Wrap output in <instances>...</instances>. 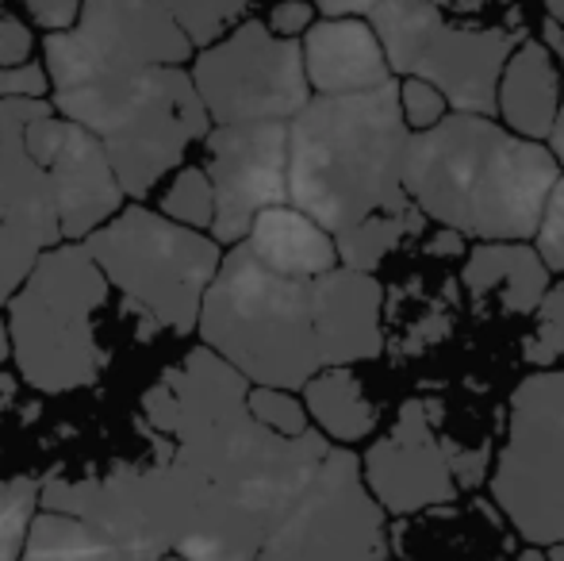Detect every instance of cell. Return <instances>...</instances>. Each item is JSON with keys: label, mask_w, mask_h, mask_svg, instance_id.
<instances>
[{"label": "cell", "mask_w": 564, "mask_h": 561, "mask_svg": "<svg viewBox=\"0 0 564 561\" xmlns=\"http://www.w3.org/2000/svg\"><path fill=\"white\" fill-rule=\"evenodd\" d=\"M200 338L253 385L304 389L330 366L380 354V284L338 266L319 278H289L235 242L204 296Z\"/></svg>", "instance_id": "obj_1"}, {"label": "cell", "mask_w": 564, "mask_h": 561, "mask_svg": "<svg viewBox=\"0 0 564 561\" xmlns=\"http://www.w3.org/2000/svg\"><path fill=\"white\" fill-rule=\"evenodd\" d=\"M330 454L323 431L276 434L250 408L196 427L173 442V457L196 481V511L177 558L258 561L292 504Z\"/></svg>", "instance_id": "obj_2"}, {"label": "cell", "mask_w": 564, "mask_h": 561, "mask_svg": "<svg viewBox=\"0 0 564 561\" xmlns=\"http://www.w3.org/2000/svg\"><path fill=\"white\" fill-rule=\"evenodd\" d=\"M557 177L553 147L476 112H453L438 128L415 131L403 170L408 196L426 219L480 242L534 239Z\"/></svg>", "instance_id": "obj_3"}, {"label": "cell", "mask_w": 564, "mask_h": 561, "mask_svg": "<svg viewBox=\"0 0 564 561\" xmlns=\"http://www.w3.org/2000/svg\"><path fill=\"white\" fill-rule=\"evenodd\" d=\"M411 136L395 77L369 93H315L289 120L292 204L330 235L411 204L403 185Z\"/></svg>", "instance_id": "obj_4"}, {"label": "cell", "mask_w": 564, "mask_h": 561, "mask_svg": "<svg viewBox=\"0 0 564 561\" xmlns=\"http://www.w3.org/2000/svg\"><path fill=\"white\" fill-rule=\"evenodd\" d=\"M54 108L105 142L119 185L127 196H147L193 142H204L216 128L193 69L147 66L134 74L105 77V82L54 89Z\"/></svg>", "instance_id": "obj_5"}, {"label": "cell", "mask_w": 564, "mask_h": 561, "mask_svg": "<svg viewBox=\"0 0 564 561\" xmlns=\"http://www.w3.org/2000/svg\"><path fill=\"white\" fill-rule=\"evenodd\" d=\"M108 281L85 242L43 250L39 266L8 304L12 358L39 392H69L97 385L105 350L93 315L105 308Z\"/></svg>", "instance_id": "obj_6"}, {"label": "cell", "mask_w": 564, "mask_h": 561, "mask_svg": "<svg viewBox=\"0 0 564 561\" xmlns=\"http://www.w3.org/2000/svg\"><path fill=\"white\" fill-rule=\"evenodd\" d=\"M105 278L127 300L154 315L162 327L193 335L200 327L204 296L224 266L219 239L196 227L131 204L85 239Z\"/></svg>", "instance_id": "obj_7"}, {"label": "cell", "mask_w": 564, "mask_h": 561, "mask_svg": "<svg viewBox=\"0 0 564 561\" xmlns=\"http://www.w3.org/2000/svg\"><path fill=\"white\" fill-rule=\"evenodd\" d=\"M392 74L423 77L449 97L453 112L496 116L499 82L527 39L519 15L507 23H457L434 0H384L369 12Z\"/></svg>", "instance_id": "obj_8"}, {"label": "cell", "mask_w": 564, "mask_h": 561, "mask_svg": "<svg viewBox=\"0 0 564 561\" xmlns=\"http://www.w3.org/2000/svg\"><path fill=\"white\" fill-rule=\"evenodd\" d=\"M39 508L89 519L123 550L127 561H162L177 554L193 527L196 481L173 450H165L162 462L119 465L105 477H46Z\"/></svg>", "instance_id": "obj_9"}, {"label": "cell", "mask_w": 564, "mask_h": 561, "mask_svg": "<svg viewBox=\"0 0 564 561\" xmlns=\"http://www.w3.org/2000/svg\"><path fill=\"white\" fill-rule=\"evenodd\" d=\"M193 39L170 12V0H85L69 31L43 35L51 89L105 82L147 66H185Z\"/></svg>", "instance_id": "obj_10"}, {"label": "cell", "mask_w": 564, "mask_h": 561, "mask_svg": "<svg viewBox=\"0 0 564 561\" xmlns=\"http://www.w3.org/2000/svg\"><path fill=\"white\" fill-rule=\"evenodd\" d=\"M193 82L216 123L292 120L312 100L304 43L269 23L242 20L219 43L196 51Z\"/></svg>", "instance_id": "obj_11"}, {"label": "cell", "mask_w": 564, "mask_h": 561, "mask_svg": "<svg viewBox=\"0 0 564 561\" xmlns=\"http://www.w3.org/2000/svg\"><path fill=\"white\" fill-rule=\"evenodd\" d=\"M258 561H388L384 504L354 450L330 446Z\"/></svg>", "instance_id": "obj_12"}, {"label": "cell", "mask_w": 564, "mask_h": 561, "mask_svg": "<svg viewBox=\"0 0 564 561\" xmlns=\"http://www.w3.org/2000/svg\"><path fill=\"white\" fill-rule=\"evenodd\" d=\"M484 462H488V450H476L468 457L465 450L442 439L434 404L408 400L392 431L369 446L361 470L388 516H411L431 504H449L465 485H476Z\"/></svg>", "instance_id": "obj_13"}, {"label": "cell", "mask_w": 564, "mask_h": 561, "mask_svg": "<svg viewBox=\"0 0 564 561\" xmlns=\"http://www.w3.org/2000/svg\"><path fill=\"white\" fill-rule=\"evenodd\" d=\"M204 170L216 188L212 239L242 242L253 219L276 204H292L289 188V120L216 123L204 139Z\"/></svg>", "instance_id": "obj_14"}, {"label": "cell", "mask_w": 564, "mask_h": 561, "mask_svg": "<svg viewBox=\"0 0 564 561\" xmlns=\"http://www.w3.org/2000/svg\"><path fill=\"white\" fill-rule=\"evenodd\" d=\"M23 142L31 154L51 173L54 201H58L62 235L69 242H85L97 227L119 216L127 188L119 185V173L108 158L105 142L82 128L77 120L62 116L58 108H46L23 128Z\"/></svg>", "instance_id": "obj_15"}, {"label": "cell", "mask_w": 564, "mask_h": 561, "mask_svg": "<svg viewBox=\"0 0 564 561\" xmlns=\"http://www.w3.org/2000/svg\"><path fill=\"white\" fill-rule=\"evenodd\" d=\"M491 496L530 547L564 542V434L534 416L511 412L491 470Z\"/></svg>", "instance_id": "obj_16"}, {"label": "cell", "mask_w": 564, "mask_h": 561, "mask_svg": "<svg viewBox=\"0 0 564 561\" xmlns=\"http://www.w3.org/2000/svg\"><path fill=\"white\" fill-rule=\"evenodd\" d=\"M250 377L204 343L200 350H188L181 366L158 377L154 389L142 397V412L162 439L177 442L196 427H208L250 408Z\"/></svg>", "instance_id": "obj_17"}, {"label": "cell", "mask_w": 564, "mask_h": 561, "mask_svg": "<svg viewBox=\"0 0 564 561\" xmlns=\"http://www.w3.org/2000/svg\"><path fill=\"white\" fill-rule=\"evenodd\" d=\"M307 82L319 97L369 93L392 82V62L377 28L361 15H323L304 35Z\"/></svg>", "instance_id": "obj_18"}, {"label": "cell", "mask_w": 564, "mask_h": 561, "mask_svg": "<svg viewBox=\"0 0 564 561\" xmlns=\"http://www.w3.org/2000/svg\"><path fill=\"white\" fill-rule=\"evenodd\" d=\"M550 266L530 242H480L468 250L465 281L476 312L499 308L507 315H534L550 292Z\"/></svg>", "instance_id": "obj_19"}, {"label": "cell", "mask_w": 564, "mask_h": 561, "mask_svg": "<svg viewBox=\"0 0 564 561\" xmlns=\"http://www.w3.org/2000/svg\"><path fill=\"white\" fill-rule=\"evenodd\" d=\"M561 66L545 39H522L499 82V116L514 136L545 142L561 116Z\"/></svg>", "instance_id": "obj_20"}, {"label": "cell", "mask_w": 564, "mask_h": 561, "mask_svg": "<svg viewBox=\"0 0 564 561\" xmlns=\"http://www.w3.org/2000/svg\"><path fill=\"white\" fill-rule=\"evenodd\" d=\"M246 242L269 270L289 273V278H319V273L341 266L335 235L315 224L307 212H300L296 204H276V208L261 212Z\"/></svg>", "instance_id": "obj_21"}, {"label": "cell", "mask_w": 564, "mask_h": 561, "mask_svg": "<svg viewBox=\"0 0 564 561\" xmlns=\"http://www.w3.org/2000/svg\"><path fill=\"white\" fill-rule=\"evenodd\" d=\"M304 404L312 412V420L319 423V431L327 439L341 442V446L369 439L380 423L377 404L365 397L361 377L349 366H330L323 374H315L304 385Z\"/></svg>", "instance_id": "obj_22"}, {"label": "cell", "mask_w": 564, "mask_h": 561, "mask_svg": "<svg viewBox=\"0 0 564 561\" xmlns=\"http://www.w3.org/2000/svg\"><path fill=\"white\" fill-rule=\"evenodd\" d=\"M23 561H127V554L89 519L39 508Z\"/></svg>", "instance_id": "obj_23"}, {"label": "cell", "mask_w": 564, "mask_h": 561, "mask_svg": "<svg viewBox=\"0 0 564 561\" xmlns=\"http://www.w3.org/2000/svg\"><path fill=\"white\" fill-rule=\"evenodd\" d=\"M423 219H426V212L411 201V204H403V208L377 212V216L361 219V224L349 227V231H338L335 242H338L341 266L361 270V273H377V266L384 262L392 250H400L403 239L423 231Z\"/></svg>", "instance_id": "obj_24"}, {"label": "cell", "mask_w": 564, "mask_h": 561, "mask_svg": "<svg viewBox=\"0 0 564 561\" xmlns=\"http://www.w3.org/2000/svg\"><path fill=\"white\" fill-rule=\"evenodd\" d=\"M43 485L31 477L0 481V561H20L28 550L31 524L39 516Z\"/></svg>", "instance_id": "obj_25"}, {"label": "cell", "mask_w": 564, "mask_h": 561, "mask_svg": "<svg viewBox=\"0 0 564 561\" xmlns=\"http://www.w3.org/2000/svg\"><path fill=\"white\" fill-rule=\"evenodd\" d=\"M162 212L177 224L196 227V231L216 227V188H212L208 170L185 165L162 193Z\"/></svg>", "instance_id": "obj_26"}, {"label": "cell", "mask_w": 564, "mask_h": 561, "mask_svg": "<svg viewBox=\"0 0 564 561\" xmlns=\"http://www.w3.org/2000/svg\"><path fill=\"white\" fill-rule=\"evenodd\" d=\"M170 12L177 15L196 51H204L242 23V15L250 12V0H170Z\"/></svg>", "instance_id": "obj_27"}, {"label": "cell", "mask_w": 564, "mask_h": 561, "mask_svg": "<svg viewBox=\"0 0 564 561\" xmlns=\"http://www.w3.org/2000/svg\"><path fill=\"white\" fill-rule=\"evenodd\" d=\"M534 320H538L534 331H530L527 343H522V358L542 369L564 366V281L550 284L545 300L538 304Z\"/></svg>", "instance_id": "obj_28"}, {"label": "cell", "mask_w": 564, "mask_h": 561, "mask_svg": "<svg viewBox=\"0 0 564 561\" xmlns=\"http://www.w3.org/2000/svg\"><path fill=\"white\" fill-rule=\"evenodd\" d=\"M511 412L534 416L564 434V366L542 369V374L519 381V389L511 392Z\"/></svg>", "instance_id": "obj_29"}, {"label": "cell", "mask_w": 564, "mask_h": 561, "mask_svg": "<svg viewBox=\"0 0 564 561\" xmlns=\"http://www.w3.org/2000/svg\"><path fill=\"white\" fill-rule=\"evenodd\" d=\"M250 412L258 423H265L276 434H307L312 431V412H307L304 400L292 397V389H273V385H253L250 389Z\"/></svg>", "instance_id": "obj_30"}, {"label": "cell", "mask_w": 564, "mask_h": 561, "mask_svg": "<svg viewBox=\"0 0 564 561\" xmlns=\"http://www.w3.org/2000/svg\"><path fill=\"white\" fill-rule=\"evenodd\" d=\"M39 258H43V247H39V242L23 239L20 231L0 224V308L12 304V296L23 289V281L31 278Z\"/></svg>", "instance_id": "obj_31"}, {"label": "cell", "mask_w": 564, "mask_h": 561, "mask_svg": "<svg viewBox=\"0 0 564 561\" xmlns=\"http://www.w3.org/2000/svg\"><path fill=\"white\" fill-rule=\"evenodd\" d=\"M400 108H403V120H408L411 131H431L449 116V97L438 89V85L423 82V77H403Z\"/></svg>", "instance_id": "obj_32"}, {"label": "cell", "mask_w": 564, "mask_h": 561, "mask_svg": "<svg viewBox=\"0 0 564 561\" xmlns=\"http://www.w3.org/2000/svg\"><path fill=\"white\" fill-rule=\"evenodd\" d=\"M538 255L545 258L553 273H564V173L557 177L550 193V204H545L542 227H538Z\"/></svg>", "instance_id": "obj_33"}, {"label": "cell", "mask_w": 564, "mask_h": 561, "mask_svg": "<svg viewBox=\"0 0 564 561\" xmlns=\"http://www.w3.org/2000/svg\"><path fill=\"white\" fill-rule=\"evenodd\" d=\"M31 51H35L31 20L8 12V0H0V66H28Z\"/></svg>", "instance_id": "obj_34"}, {"label": "cell", "mask_w": 564, "mask_h": 561, "mask_svg": "<svg viewBox=\"0 0 564 561\" xmlns=\"http://www.w3.org/2000/svg\"><path fill=\"white\" fill-rule=\"evenodd\" d=\"M23 8V15L31 20V28L54 35V31H69L82 20L85 0H15Z\"/></svg>", "instance_id": "obj_35"}, {"label": "cell", "mask_w": 564, "mask_h": 561, "mask_svg": "<svg viewBox=\"0 0 564 561\" xmlns=\"http://www.w3.org/2000/svg\"><path fill=\"white\" fill-rule=\"evenodd\" d=\"M51 89V74L39 62L28 66H0V100L8 97H46Z\"/></svg>", "instance_id": "obj_36"}, {"label": "cell", "mask_w": 564, "mask_h": 561, "mask_svg": "<svg viewBox=\"0 0 564 561\" xmlns=\"http://www.w3.org/2000/svg\"><path fill=\"white\" fill-rule=\"evenodd\" d=\"M315 23V4L312 0H276L273 8H269V28L276 31V35L284 39H300L307 35Z\"/></svg>", "instance_id": "obj_37"}, {"label": "cell", "mask_w": 564, "mask_h": 561, "mask_svg": "<svg viewBox=\"0 0 564 561\" xmlns=\"http://www.w3.org/2000/svg\"><path fill=\"white\" fill-rule=\"evenodd\" d=\"M542 39L553 46V54L561 58V69H564V28H561L557 20H550V15H545ZM550 147H553V154H557L561 165H564V93H561V116H557V128H553V136H550Z\"/></svg>", "instance_id": "obj_38"}, {"label": "cell", "mask_w": 564, "mask_h": 561, "mask_svg": "<svg viewBox=\"0 0 564 561\" xmlns=\"http://www.w3.org/2000/svg\"><path fill=\"white\" fill-rule=\"evenodd\" d=\"M426 255L431 258H460L465 255V235L457 227H438L431 242H426Z\"/></svg>", "instance_id": "obj_39"}, {"label": "cell", "mask_w": 564, "mask_h": 561, "mask_svg": "<svg viewBox=\"0 0 564 561\" xmlns=\"http://www.w3.org/2000/svg\"><path fill=\"white\" fill-rule=\"evenodd\" d=\"M377 4H384V0H315L323 15H369Z\"/></svg>", "instance_id": "obj_40"}, {"label": "cell", "mask_w": 564, "mask_h": 561, "mask_svg": "<svg viewBox=\"0 0 564 561\" xmlns=\"http://www.w3.org/2000/svg\"><path fill=\"white\" fill-rule=\"evenodd\" d=\"M442 4L446 12H480V8H491V4H514V0H434Z\"/></svg>", "instance_id": "obj_41"}, {"label": "cell", "mask_w": 564, "mask_h": 561, "mask_svg": "<svg viewBox=\"0 0 564 561\" xmlns=\"http://www.w3.org/2000/svg\"><path fill=\"white\" fill-rule=\"evenodd\" d=\"M8 354H12V331H8V323L0 320V366L8 362Z\"/></svg>", "instance_id": "obj_42"}, {"label": "cell", "mask_w": 564, "mask_h": 561, "mask_svg": "<svg viewBox=\"0 0 564 561\" xmlns=\"http://www.w3.org/2000/svg\"><path fill=\"white\" fill-rule=\"evenodd\" d=\"M545 15H550V20H557L564 28V0H545Z\"/></svg>", "instance_id": "obj_43"}, {"label": "cell", "mask_w": 564, "mask_h": 561, "mask_svg": "<svg viewBox=\"0 0 564 561\" xmlns=\"http://www.w3.org/2000/svg\"><path fill=\"white\" fill-rule=\"evenodd\" d=\"M519 561H550V554H542V550H527Z\"/></svg>", "instance_id": "obj_44"}, {"label": "cell", "mask_w": 564, "mask_h": 561, "mask_svg": "<svg viewBox=\"0 0 564 561\" xmlns=\"http://www.w3.org/2000/svg\"><path fill=\"white\" fill-rule=\"evenodd\" d=\"M550 561H564V542H557V547H550Z\"/></svg>", "instance_id": "obj_45"}, {"label": "cell", "mask_w": 564, "mask_h": 561, "mask_svg": "<svg viewBox=\"0 0 564 561\" xmlns=\"http://www.w3.org/2000/svg\"><path fill=\"white\" fill-rule=\"evenodd\" d=\"M162 561H185V558H177V554H173V558H162Z\"/></svg>", "instance_id": "obj_46"}]
</instances>
